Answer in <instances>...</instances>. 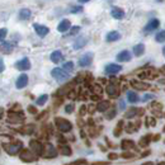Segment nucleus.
<instances>
[{"instance_id": "obj_1", "label": "nucleus", "mask_w": 165, "mask_h": 165, "mask_svg": "<svg viewBox=\"0 0 165 165\" xmlns=\"http://www.w3.org/2000/svg\"><path fill=\"white\" fill-rule=\"evenodd\" d=\"M19 158L22 161H24V163H33V161H36L37 158H38V155H37L34 151H32V150H22V151L19 153Z\"/></svg>"}, {"instance_id": "obj_2", "label": "nucleus", "mask_w": 165, "mask_h": 165, "mask_svg": "<svg viewBox=\"0 0 165 165\" xmlns=\"http://www.w3.org/2000/svg\"><path fill=\"white\" fill-rule=\"evenodd\" d=\"M51 75H52L54 79H56L57 81H66V80H69V78H70L69 73L66 71V70H64V69H60V67L52 69Z\"/></svg>"}, {"instance_id": "obj_3", "label": "nucleus", "mask_w": 165, "mask_h": 165, "mask_svg": "<svg viewBox=\"0 0 165 165\" xmlns=\"http://www.w3.org/2000/svg\"><path fill=\"white\" fill-rule=\"evenodd\" d=\"M55 125H56V127H57V130L61 131V132H69L73 128V125L70 123L67 120L61 118V117H57V118L55 120Z\"/></svg>"}, {"instance_id": "obj_4", "label": "nucleus", "mask_w": 165, "mask_h": 165, "mask_svg": "<svg viewBox=\"0 0 165 165\" xmlns=\"http://www.w3.org/2000/svg\"><path fill=\"white\" fill-rule=\"evenodd\" d=\"M3 149L7 151V154L9 155H17L19 151H22V142L18 141V142H12V144H4Z\"/></svg>"}, {"instance_id": "obj_5", "label": "nucleus", "mask_w": 165, "mask_h": 165, "mask_svg": "<svg viewBox=\"0 0 165 165\" xmlns=\"http://www.w3.org/2000/svg\"><path fill=\"white\" fill-rule=\"evenodd\" d=\"M42 156L45 159H54L57 156V150L54 147V145L51 144H46L45 145V150H43V154H42Z\"/></svg>"}, {"instance_id": "obj_6", "label": "nucleus", "mask_w": 165, "mask_h": 165, "mask_svg": "<svg viewBox=\"0 0 165 165\" xmlns=\"http://www.w3.org/2000/svg\"><path fill=\"white\" fill-rule=\"evenodd\" d=\"M29 149L32 150V151H34L37 155H41L42 156V154H43V150H45V146L42 145L40 141H37V140H31V142H29Z\"/></svg>"}, {"instance_id": "obj_7", "label": "nucleus", "mask_w": 165, "mask_h": 165, "mask_svg": "<svg viewBox=\"0 0 165 165\" xmlns=\"http://www.w3.org/2000/svg\"><path fill=\"white\" fill-rule=\"evenodd\" d=\"M92 61H93V52H87L79 59V66L87 67V66L92 64Z\"/></svg>"}, {"instance_id": "obj_8", "label": "nucleus", "mask_w": 165, "mask_h": 165, "mask_svg": "<svg viewBox=\"0 0 165 165\" xmlns=\"http://www.w3.org/2000/svg\"><path fill=\"white\" fill-rule=\"evenodd\" d=\"M107 94L112 98H117L120 95V88L117 87L114 83H111L107 87Z\"/></svg>"}, {"instance_id": "obj_9", "label": "nucleus", "mask_w": 165, "mask_h": 165, "mask_svg": "<svg viewBox=\"0 0 165 165\" xmlns=\"http://www.w3.org/2000/svg\"><path fill=\"white\" fill-rule=\"evenodd\" d=\"M15 66H17L18 70L26 71V70H29V69H31V61L28 60L27 57H24V59H22V60L18 61V62L15 64Z\"/></svg>"}, {"instance_id": "obj_10", "label": "nucleus", "mask_w": 165, "mask_h": 165, "mask_svg": "<svg viewBox=\"0 0 165 165\" xmlns=\"http://www.w3.org/2000/svg\"><path fill=\"white\" fill-rule=\"evenodd\" d=\"M8 120L9 122H13V123H19L24 120V117H23L22 113H17L15 112H9V116H8Z\"/></svg>"}, {"instance_id": "obj_11", "label": "nucleus", "mask_w": 165, "mask_h": 165, "mask_svg": "<svg viewBox=\"0 0 165 165\" xmlns=\"http://www.w3.org/2000/svg\"><path fill=\"white\" fill-rule=\"evenodd\" d=\"M27 84H28V76L26 74H21L19 76H18V79H17L15 87L18 89H23L24 87H27Z\"/></svg>"}, {"instance_id": "obj_12", "label": "nucleus", "mask_w": 165, "mask_h": 165, "mask_svg": "<svg viewBox=\"0 0 165 165\" xmlns=\"http://www.w3.org/2000/svg\"><path fill=\"white\" fill-rule=\"evenodd\" d=\"M33 28H34L36 33H37V34H38L40 37H45V36L47 34V33L50 32V29H48V28H47L46 26H42V24H37V23H36L34 26H33Z\"/></svg>"}, {"instance_id": "obj_13", "label": "nucleus", "mask_w": 165, "mask_h": 165, "mask_svg": "<svg viewBox=\"0 0 165 165\" xmlns=\"http://www.w3.org/2000/svg\"><path fill=\"white\" fill-rule=\"evenodd\" d=\"M121 70H122V66H121V65L109 64V65L106 66V70H104V71H106L107 74H117V73H120Z\"/></svg>"}, {"instance_id": "obj_14", "label": "nucleus", "mask_w": 165, "mask_h": 165, "mask_svg": "<svg viewBox=\"0 0 165 165\" xmlns=\"http://www.w3.org/2000/svg\"><path fill=\"white\" fill-rule=\"evenodd\" d=\"M131 60V54L130 51H121V52L117 55V61H120V62H127V61Z\"/></svg>"}, {"instance_id": "obj_15", "label": "nucleus", "mask_w": 165, "mask_h": 165, "mask_svg": "<svg viewBox=\"0 0 165 165\" xmlns=\"http://www.w3.org/2000/svg\"><path fill=\"white\" fill-rule=\"evenodd\" d=\"M70 27H71V23H70L69 19H64L60 22V24L57 26V31L64 33V32H67L70 29Z\"/></svg>"}, {"instance_id": "obj_16", "label": "nucleus", "mask_w": 165, "mask_h": 165, "mask_svg": "<svg viewBox=\"0 0 165 165\" xmlns=\"http://www.w3.org/2000/svg\"><path fill=\"white\" fill-rule=\"evenodd\" d=\"M159 24H160V22H159V19H151L150 21L147 24H146V27H145V32H151V31H154V29H156V28L159 27Z\"/></svg>"}, {"instance_id": "obj_17", "label": "nucleus", "mask_w": 165, "mask_h": 165, "mask_svg": "<svg viewBox=\"0 0 165 165\" xmlns=\"http://www.w3.org/2000/svg\"><path fill=\"white\" fill-rule=\"evenodd\" d=\"M111 15L114 18V19H123L125 17V12L122 10L121 8H112L111 10Z\"/></svg>"}, {"instance_id": "obj_18", "label": "nucleus", "mask_w": 165, "mask_h": 165, "mask_svg": "<svg viewBox=\"0 0 165 165\" xmlns=\"http://www.w3.org/2000/svg\"><path fill=\"white\" fill-rule=\"evenodd\" d=\"M131 85L135 89H139V90H146V89L150 88L149 84L142 83V81H137V80H132V81H131Z\"/></svg>"}, {"instance_id": "obj_19", "label": "nucleus", "mask_w": 165, "mask_h": 165, "mask_svg": "<svg viewBox=\"0 0 165 165\" xmlns=\"http://www.w3.org/2000/svg\"><path fill=\"white\" fill-rule=\"evenodd\" d=\"M87 42H88V40L85 38V37H79V38L74 42V50H80V48H83L84 46L87 45Z\"/></svg>"}, {"instance_id": "obj_20", "label": "nucleus", "mask_w": 165, "mask_h": 165, "mask_svg": "<svg viewBox=\"0 0 165 165\" xmlns=\"http://www.w3.org/2000/svg\"><path fill=\"white\" fill-rule=\"evenodd\" d=\"M121 38V34H120V33L118 32H117V31H112V32H109V33H108V34H107V41L108 42H114V41H118Z\"/></svg>"}, {"instance_id": "obj_21", "label": "nucleus", "mask_w": 165, "mask_h": 165, "mask_svg": "<svg viewBox=\"0 0 165 165\" xmlns=\"http://www.w3.org/2000/svg\"><path fill=\"white\" fill-rule=\"evenodd\" d=\"M50 59H51V61H52L54 64H57V62H60L61 60H62V54H61V51H54L52 54H51V56H50Z\"/></svg>"}, {"instance_id": "obj_22", "label": "nucleus", "mask_w": 165, "mask_h": 165, "mask_svg": "<svg viewBox=\"0 0 165 165\" xmlns=\"http://www.w3.org/2000/svg\"><path fill=\"white\" fill-rule=\"evenodd\" d=\"M145 54V45L144 43H139L133 47V55L135 56H142Z\"/></svg>"}, {"instance_id": "obj_23", "label": "nucleus", "mask_w": 165, "mask_h": 165, "mask_svg": "<svg viewBox=\"0 0 165 165\" xmlns=\"http://www.w3.org/2000/svg\"><path fill=\"white\" fill-rule=\"evenodd\" d=\"M121 147L125 150V151H128L130 149H133L135 147V142L132 140H123L121 144Z\"/></svg>"}, {"instance_id": "obj_24", "label": "nucleus", "mask_w": 165, "mask_h": 165, "mask_svg": "<svg viewBox=\"0 0 165 165\" xmlns=\"http://www.w3.org/2000/svg\"><path fill=\"white\" fill-rule=\"evenodd\" d=\"M109 102L108 100H100L98 103V106H97V109L99 111V112H106V111H108L109 109Z\"/></svg>"}, {"instance_id": "obj_25", "label": "nucleus", "mask_w": 165, "mask_h": 165, "mask_svg": "<svg viewBox=\"0 0 165 165\" xmlns=\"http://www.w3.org/2000/svg\"><path fill=\"white\" fill-rule=\"evenodd\" d=\"M127 100H128L130 103H137L139 102V95L136 94V92L130 90V92H127Z\"/></svg>"}, {"instance_id": "obj_26", "label": "nucleus", "mask_w": 165, "mask_h": 165, "mask_svg": "<svg viewBox=\"0 0 165 165\" xmlns=\"http://www.w3.org/2000/svg\"><path fill=\"white\" fill-rule=\"evenodd\" d=\"M59 151L61 155H64V156H70V155L73 154L71 149L69 147V146H60L59 147Z\"/></svg>"}, {"instance_id": "obj_27", "label": "nucleus", "mask_w": 165, "mask_h": 165, "mask_svg": "<svg viewBox=\"0 0 165 165\" xmlns=\"http://www.w3.org/2000/svg\"><path fill=\"white\" fill-rule=\"evenodd\" d=\"M31 10L29 9H27V8H24V9H22V10L19 12V18L22 21H26V19H28V18L31 17Z\"/></svg>"}, {"instance_id": "obj_28", "label": "nucleus", "mask_w": 165, "mask_h": 165, "mask_svg": "<svg viewBox=\"0 0 165 165\" xmlns=\"http://www.w3.org/2000/svg\"><path fill=\"white\" fill-rule=\"evenodd\" d=\"M139 112L140 109H137V108H131V109H128V112H126V118H133L139 114Z\"/></svg>"}, {"instance_id": "obj_29", "label": "nucleus", "mask_w": 165, "mask_h": 165, "mask_svg": "<svg viewBox=\"0 0 165 165\" xmlns=\"http://www.w3.org/2000/svg\"><path fill=\"white\" fill-rule=\"evenodd\" d=\"M150 141H151V137H150V136H144V137L140 140L139 145L141 146V147H146V146H149Z\"/></svg>"}, {"instance_id": "obj_30", "label": "nucleus", "mask_w": 165, "mask_h": 165, "mask_svg": "<svg viewBox=\"0 0 165 165\" xmlns=\"http://www.w3.org/2000/svg\"><path fill=\"white\" fill-rule=\"evenodd\" d=\"M1 50L4 54H10L12 52V46L9 43H5L4 41H1Z\"/></svg>"}, {"instance_id": "obj_31", "label": "nucleus", "mask_w": 165, "mask_h": 165, "mask_svg": "<svg viewBox=\"0 0 165 165\" xmlns=\"http://www.w3.org/2000/svg\"><path fill=\"white\" fill-rule=\"evenodd\" d=\"M155 40H156V42H159V43L165 42V31H160L156 34V37H155Z\"/></svg>"}, {"instance_id": "obj_32", "label": "nucleus", "mask_w": 165, "mask_h": 165, "mask_svg": "<svg viewBox=\"0 0 165 165\" xmlns=\"http://www.w3.org/2000/svg\"><path fill=\"white\" fill-rule=\"evenodd\" d=\"M62 69H64V70H66L67 73L73 71V70H74V62H71V61H67V62H65V64H64Z\"/></svg>"}, {"instance_id": "obj_33", "label": "nucleus", "mask_w": 165, "mask_h": 165, "mask_svg": "<svg viewBox=\"0 0 165 165\" xmlns=\"http://www.w3.org/2000/svg\"><path fill=\"white\" fill-rule=\"evenodd\" d=\"M47 99H48V95H46V94H43V95H41V97H40V98L36 100L37 106H43L45 103L47 102Z\"/></svg>"}, {"instance_id": "obj_34", "label": "nucleus", "mask_w": 165, "mask_h": 165, "mask_svg": "<svg viewBox=\"0 0 165 165\" xmlns=\"http://www.w3.org/2000/svg\"><path fill=\"white\" fill-rule=\"evenodd\" d=\"M87 164H88L87 160H84V159H79V160H75V161L70 163V164H66V165H87Z\"/></svg>"}, {"instance_id": "obj_35", "label": "nucleus", "mask_w": 165, "mask_h": 165, "mask_svg": "<svg viewBox=\"0 0 165 165\" xmlns=\"http://www.w3.org/2000/svg\"><path fill=\"white\" fill-rule=\"evenodd\" d=\"M33 130H34V127L33 126H27V127H24V128H23V133L24 135H29V133H32L33 132Z\"/></svg>"}, {"instance_id": "obj_36", "label": "nucleus", "mask_w": 165, "mask_h": 165, "mask_svg": "<svg viewBox=\"0 0 165 165\" xmlns=\"http://www.w3.org/2000/svg\"><path fill=\"white\" fill-rule=\"evenodd\" d=\"M114 116H116V109H109V112H108L107 116H106V118L107 120H112Z\"/></svg>"}, {"instance_id": "obj_37", "label": "nucleus", "mask_w": 165, "mask_h": 165, "mask_svg": "<svg viewBox=\"0 0 165 165\" xmlns=\"http://www.w3.org/2000/svg\"><path fill=\"white\" fill-rule=\"evenodd\" d=\"M65 112L69 113V114H70V113H73L74 112V104H67V106H66L65 107Z\"/></svg>"}, {"instance_id": "obj_38", "label": "nucleus", "mask_w": 165, "mask_h": 165, "mask_svg": "<svg viewBox=\"0 0 165 165\" xmlns=\"http://www.w3.org/2000/svg\"><path fill=\"white\" fill-rule=\"evenodd\" d=\"M122 158H125V159H132V158H135V155L132 154V153H127V151H125L123 154H122Z\"/></svg>"}, {"instance_id": "obj_39", "label": "nucleus", "mask_w": 165, "mask_h": 165, "mask_svg": "<svg viewBox=\"0 0 165 165\" xmlns=\"http://www.w3.org/2000/svg\"><path fill=\"white\" fill-rule=\"evenodd\" d=\"M155 98V95H154V94H145V95H144V102H147V100H150V99H154Z\"/></svg>"}, {"instance_id": "obj_40", "label": "nucleus", "mask_w": 165, "mask_h": 165, "mask_svg": "<svg viewBox=\"0 0 165 165\" xmlns=\"http://www.w3.org/2000/svg\"><path fill=\"white\" fill-rule=\"evenodd\" d=\"M7 29L5 28H1V31H0V37H1V41H4V38H5V36H7Z\"/></svg>"}, {"instance_id": "obj_41", "label": "nucleus", "mask_w": 165, "mask_h": 165, "mask_svg": "<svg viewBox=\"0 0 165 165\" xmlns=\"http://www.w3.org/2000/svg\"><path fill=\"white\" fill-rule=\"evenodd\" d=\"M108 159H109V160H116V159H118V155L114 154V153H111V154H108Z\"/></svg>"}, {"instance_id": "obj_42", "label": "nucleus", "mask_w": 165, "mask_h": 165, "mask_svg": "<svg viewBox=\"0 0 165 165\" xmlns=\"http://www.w3.org/2000/svg\"><path fill=\"white\" fill-rule=\"evenodd\" d=\"M80 31V27H74L73 29H71V32H70V34L71 36H74V34H76V33Z\"/></svg>"}, {"instance_id": "obj_43", "label": "nucleus", "mask_w": 165, "mask_h": 165, "mask_svg": "<svg viewBox=\"0 0 165 165\" xmlns=\"http://www.w3.org/2000/svg\"><path fill=\"white\" fill-rule=\"evenodd\" d=\"M28 112L32 113V114H36V113H37V109H36V108L33 107V106H29V107H28Z\"/></svg>"}, {"instance_id": "obj_44", "label": "nucleus", "mask_w": 165, "mask_h": 165, "mask_svg": "<svg viewBox=\"0 0 165 165\" xmlns=\"http://www.w3.org/2000/svg\"><path fill=\"white\" fill-rule=\"evenodd\" d=\"M111 163L109 161H95V163H93L92 165H109Z\"/></svg>"}, {"instance_id": "obj_45", "label": "nucleus", "mask_w": 165, "mask_h": 165, "mask_svg": "<svg viewBox=\"0 0 165 165\" xmlns=\"http://www.w3.org/2000/svg\"><path fill=\"white\" fill-rule=\"evenodd\" d=\"M93 89H94V92L98 93V94H100V93H102V88H100V85H94Z\"/></svg>"}, {"instance_id": "obj_46", "label": "nucleus", "mask_w": 165, "mask_h": 165, "mask_svg": "<svg viewBox=\"0 0 165 165\" xmlns=\"http://www.w3.org/2000/svg\"><path fill=\"white\" fill-rule=\"evenodd\" d=\"M4 69H5V66H4V61H3V59L0 60V71H4Z\"/></svg>"}, {"instance_id": "obj_47", "label": "nucleus", "mask_w": 165, "mask_h": 165, "mask_svg": "<svg viewBox=\"0 0 165 165\" xmlns=\"http://www.w3.org/2000/svg\"><path fill=\"white\" fill-rule=\"evenodd\" d=\"M85 112H87V107H85V106H83L81 108H80V114H81V116H83V114H85Z\"/></svg>"}, {"instance_id": "obj_48", "label": "nucleus", "mask_w": 165, "mask_h": 165, "mask_svg": "<svg viewBox=\"0 0 165 165\" xmlns=\"http://www.w3.org/2000/svg\"><path fill=\"white\" fill-rule=\"evenodd\" d=\"M121 135V130L120 128H116L114 130V136H120Z\"/></svg>"}, {"instance_id": "obj_49", "label": "nucleus", "mask_w": 165, "mask_h": 165, "mask_svg": "<svg viewBox=\"0 0 165 165\" xmlns=\"http://www.w3.org/2000/svg\"><path fill=\"white\" fill-rule=\"evenodd\" d=\"M120 108L121 109H125V102L123 100H120Z\"/></svg>"}, {"instance_id": "obj_50", "label": "nucleus", "mask_w": 165, "mask_h": 165, "mask_svg": "<svg viewBox=\"0 0 165 165\" xmlns=\"http://www.w3.org/2000/svg\"><path fill=\"white\" fill-rule=\"evenodd\" d=\"M73 12H74V13H76V12H81V8H80V7H79V8H74V9H73Z\"/></svg>"}, {"instance_id": "obj_51", "label": "nucleus", "mask_w": 165, "mask_h": 165, "mask_svg": "<svg viewBox=\"0 0 165 165\" xmlns=\"http://www.w3.org/2000/svg\"><path fill=\"white\" fill-rule=\"evenodd\" d=\"M150 153H151V151H150V150H149V151H146V153H144L142 155H141V156H142V158H145V156H147V155H150Z\"/></svg>"}, {"instance_id": "obj_52", "label": "nucleus", "mask_w": 165, "mask_h": 165, "mask_svg": "<svg viewBox=\"0 0 165 165\" xmlns=\"http://www.w3.org/2000/svg\"><path fill=\"white\" fill-rule=\"evenodd\" d=\"M89 112H90V113L94 112V106H90V107H89Z\"/></svg>"}, {"instance_id": "obj_53", "label": "nucleus", "mask_w": 165, "mask_h": 165, "mask_svg": "<svg viewBox=\"0 0 165 165\" xmlns=\"http://www.w3.org/2000/svg\"><path fill=\"white\" fill-rule=\"evenodd\" d=\"M159 139H160V135H156V136H154V139H153V140H154V141H156V140H159Z\"/></svg>"}, {"instance_id": "obj_54", "label": "nucleus", "mask_w": 165, "mask_h": 165, "mask_svg": "<svg viewBox=\"0 0 165 165\" xmlns=\"http://www.w3.org/2000/svg\"><path fill=\"white\" fill-rule=\"evenodd\" d=\"M142 165H154V164H153V163H151V161H149V163H144V164H142Z\"/></svg>"}, {"instance_id": "obj_55", "label": "nucleus", "mask_w": 165, "mask_h": 165, "mask_svg": "<svg viewBox=\"0 0 165 165\" xmlns=\"http://www.w3.org/2000/svg\"><path fill=\"white\" fill-rule=\"evenodd\" d=\"M80 3H87V1H89V0H79Z\"/></svg>"}, {"instance_id": "obj_56", "label": "nucleus", "mask_w": 165, "mask_h": 165, "mask_svg": "<svg viewBox=\"0 0 165 165\" xmlns=\"http://www.w3.org/2000/svg\"><path fill=\"white\" fill-rule=\"evenodd\" d=\"M158 165H165V161H161V163H159Z\"/></svg>"}, {"instance_id": "obj_57", "label": "nucleus", "mask_w": 165, "mask_h": 165, "mask_svg": "<svg viewBox=\"0 0 165 165\" xmlns=\"http://www.w3.org/2000/svg\"><path fill=\"white\" fill-rule=\"evenodd\" d=\"M163 55L165 56V47H164V48H163Z\"/></svg>"}, {"instance_id": "obj_58", "label": "nucleus", "mask_w": 165, "mask_h": 165, "mask_svg": "<svg viewBox=\"0 0 165 165\" xmlns=\"http://www.w3.org/2000/svg\"><path fill=\"white\" fill-rule=\"evenodd\" d=\"M164 132H165V127H164Z\"/></svg>"}]
</instances>
